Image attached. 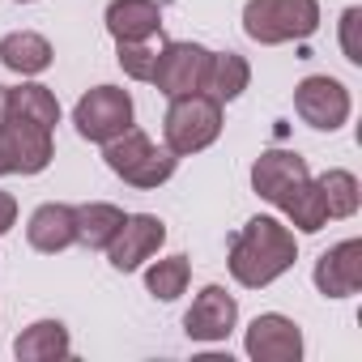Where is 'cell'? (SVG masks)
<instances>
[{
    "instance_id": "obj_28",
    "label": "cell",
    "mask_w": 362,
    "mask_h": 362,
    "mask_svg": "<svg viewBox=\"0 0 362 362\" xmlns=\"http://www.w3.org/2000/svg\"><path fill=\"white\" fill-rule=\"evenodd\" d=\"M9 119V86H0V124Z\"/></svg>"
},
{
    "instance_id": "obj_16",
    "label": "cell",
    "mask_w": 362,
    "mask_h": 362,
    "mask_svg": "<svg viewBox=\"0 0 362 362\" xmlns=\"http://www.w3.org/2000/svg\"><path fill=\"white\" fill-rule=\"evenodd\" d=\"M13 354L22 362H52V358H69L73 354V341H69V328L60 320H35L30 328L18 332Z\"/></svg>"
},
{
    "instance_id": "obj_25",
    "label": "cell",
    "mask_w": 362,
    "mask_h": 362,
    "mask_svg": "<svg viewBox=\"0 0 362 362\" xmlns=\"http://www.w3.org/2000/svg\"><path fill=\"white\" fill-rule=\"evenodd\" d=\"M358 26H362V9H358V5H349V9L341 13V52H345V60H349V64H362Z\"/></svg>"
},
{
    "instance_id": "obj_7",
    "label": "cell",
    "mask_w": 362,
    "mask_h": 362,
    "mask_svg": "<svg viewBox=\"0 0 362 362\" xmlns=\"http://www.w3.org/2000/svg\"><path fill=\"white\" fill-rule=\"evenodd\" d=\"M349 90L337 81V77H324V73H315V77H303L298 86H294V111H298V119L303 124H311L315 132H337L345 119H349Z\"/></svg>"
},
{
    "instance_id": "obj_26",
    "label": "cell",
    "mask_w": 362,
    "mask_h": 362,
    "mask_svg": "<svg viewBox=\"0 0 362 362\" xmlns=\"http://www.w3.org/2000/svg\"><path fill=\"white\" fill-rule=\"evenodd\" d=\"M13 222H18V201L13 192H0V235L13 230Z\"/></svg>"
},
{
    "instance_id": "obj_8",
    "label": "cell",
    "mask_w": 362,
    "mask_h": 362,
    "mask_svg": "<svg viewBox=\"0 0 362 362\" xmlns=\"http://www.w3.org/2000/svg\"><path fill=\"white\" fill-rule=\"evenodd\" d=\"M311 179L307 170V158H298L294 149H264L256 162H252V192L269 205H286L303 184Z\"/></svg>"
},
{
    "instance_id": "obj_6",
    "label": "cell",
    "mask_w": 362,
    "mask_h": 362,
    "mask_svg": "<svg viewBox=\"0 0 362 362\" xmlns=\"http://www.w3.org/2000/svg\"><path fill=\"white\" fill-rule=\"evenodd\" d=\"M214 52L201 43H162L158 47V64H153V86L166 98H184L205 90V73H209Z\"/></svg>"
},
{
    "instance_id": "obj_9",
    "label": "cell",
    "mask_w": 362,
    "mask_h": 362,
    "mask_svg": "<svg viewBox=\"0 0 362 362\" xmlns=\"http://www.w3.org/2000/svg\"><path fill=\"white\" fill-rule=\"evenodd\" d=\"M166 243V222L153 214H128L124 226L115 230V239L107 243V260L119 273H136L145 260L158 256V247Z\"/></svg>"
},
{
    "instance_id": "obj_20",
    "label": "cell",
    "mask_w": 362,
    "mask_h": 362,
    "mask_svg": "<svg viewBox=\"0 0 362 362\" xmlns=\"http://www.w3.org/2000/svg\"><path fill=\"white\" fill-rule=\"evenodd\" d=\"M9 119H26V124H39V128H56L60 124V103L47 86L39 81H26L18 90H9Z\"/></svg>"
},
{
    "instance_id": "obj_4",
    "label": "cell",
    "mask_w": 362,
    "mask_h": 362,
    "mask_svg": "<svg viewBox=\"0 0 362 362\" xmlns=\"http://www.w3.org/2000/svg\"><path fill=\"white\" fill-rule=\"evenodd\" d=\"M103 158H107V166L124 179V184L145 188V192L162 188L166 179L175 175V166H179V158L170 149H158L141 128H124L119 136H111L103 145Z\"/></svg>"
},
{
    "instance_id": "obj_3",
    "label": "cell",
    "mask_w": 362,
    "mask_h": 362,
    "mask_svg": "<svg viewBox=\"0 0 362 362\" xmlns=\"http://www.w3.org/2000/svg\"><path fill=\"white\" fill-rule=\"evenodd\" d=\"M162 136H166V149L175 158H188V153L209 149L222 136V103L209 98L205 90L184 94V98H170L166 119H162Z\"/></svg>"
},
{
    "instance_id": "obj_22",
    "label": "cell",
    "mask_w": 362,
    "mask_h": 362,
    "mask_svg": "<svg viewBox=\"0 0 362 362\" xmlns=\"http://www.w3.org/2000/svg\"><path fill=\"white\" fill-rule=\"evenodd\" d=\"M188 277H192L188 256H166V260H158V264L145 269V290H149L158 303H175L179 294L188 290Z\"/></svg>"
},
{
    "instance_id": "obj_1",
    "label": "cell",
    "mask_w": 362,
    "mask_h": 362,
    "mask_svg": "<svg viewBox=\"0 0 362 362\" xmlns=\"http://www.w3.org/2000/svg\"><path fill=\"white\" fill-rule=\"evenodd\" d=\"M298 260V243H294V230L281 226L277 218H252L235 239H230V277L247 290H260V286H273L281 273H290Z\"/></svg>"
},
{
    "instance_id": "obj_15",
    "label": "cell",
    "mask_w": 362,
    "mask_h": 362,
    "mask_svg": "<svg viewBox=\"0 0 362 362\" xmlns=\"http://www.w3.org/2000/svg\"><path fill=\"white\" fill-rule=\"evenodd\" d=\"M5 132H9V145H13V175H39L52 166V128H39V124H26V119H5Z\"/></svg>"
},
{
    "instance_id": "obj_23",
    "label": "cell",
    "mask_w": 362,
    "mask_h": 362,
    "mask_svg": "<svg viewBox=\"0 0 362 362\" xmlns=\"http://www.w3.org/2000/svg\"><path fill=\"white\" fill-rule=\"evenodd\" d=\"M281 214L290 218V226H298L303 235H315L328 226V214H324V197H320V184L315 179H307V184L281 205Z\"/></svg>"
},
{
    "instance_id": "obj_18",
    "label": "cell",
    "mask_w": 362,
    "mask_h": 362,
    "mask_svg": "<svg viewBox=\"0 0 362 362\" xmlns=\"http://www.w3.org/2000/svg\"><path fill=\"white\" fill-rule=\"evenodd\" d=\"M124 209L107 205V201H90V205H73V222H77V243L90 252H107V243L115 239V230L124 226Z\"/></svg>"
},
{
    "instance_id": "obj_10",
    "label": "cell",
    "mask_w": 362,
    "mask_h": 362,
    "mask_svg": "<svg viewBox=\"0 0 362 362\" xmlns=\"http://www.w3.org/2000/svg\"><path fill=\"white\" fill-rule=\"evenodd\" d=\"M243 349L256 362H298L303 358V332L290 315L264 311V315L252 320V328L243 337Z\"/></svg>"
},
{
    "instance_id": "obj_2",
    "label": "cell",
    "mask_w": 362,
    "mask_h": 362,
    "mask_svg": "<svg viewBox=\"0 0 362 362\" xmlns=\"http://www.w3.org/2000/svg\"><path fill=\"white\" fill-rule=\"evenodd\" d=\"M243 30L260 47L311 39L320 30V0H247Z\"/></svg>"
},
{
    "instance_id": "obj_29",
    "label": "cell",
    "mask_w": 362,
    "mask_h": 362,
    "mask_svg": "<svg viewBox=\"0 0 362 362\" xmlns=\"http://www.w3.org/2000/svg\"><path fill=\"white\" fill-rule=\"evenodd\" d=\"M18 5H30V0H18Z\"/></svg>"
},
{
    "instance_id": "obj_21",
    "label": "cell",
    "mask_w": 362,
    "mask_h": 362,
    "mask_svg": "<svg viewBox=\"0 0 362 362\" xmlns=\"http://www.w3.org/2000/svg\"><path fill=\"white\" fill-rule=\"evenodd\" d=\"M315 184H320V197H324V214L328 218H354L358 214V205H362V188H358V175L354 170H324L320 179H315Z\"/></svg>"
},
{
    "instance_id": "obj_17",
    "label": "cell",
    "mask_w": 362,
    "mask_h": 362,
    "mask_svg": "<svg viewBox=\"0 0 362 362\" xmlns=\"http://www.w3.org/2000/svg\"><path fill=\"white\" fill-rule=\"evenodd\" d=\"M52 56H56L52 43L35 30H13V35L0 39V64L18 77H35V73L52 69Z\"/></svg>"
},
{
    "instance_id": "obj_13",
    "label": "cell",
    "mask_w": 362,
    "mask_h": 362,
    "mask_svg": "<svg viewBox=\"0 0 362 362\" xmlns=\"http://www.w3.org/2000/svg\"><path fill=\"white\" fill-rule=\"evenodd\" d=\"M162 30V5L158 0H111L107 5V35L115 43H141Z\"/></svg>"
},
{
    "instance_id": "obj_14",
    "label": "cell",
    "mask_w": 362,
    "mask_h": 362,
    "mask_svg": "<svg viewBox=\"0 0 362 362\" xmlns=\"http://www.w3.org/2000/svg\"><path fill=\"white\" fill-rule=\"evenodd\" d=\"M26 239L35 252H64L77 243V222H73V205H60V201H47L30 214V226H26Z\"/></svg>"
},
{
    "instance_id": "obj_27",
    "label": "cell",
    "mask_w": 362,
    "mask_h": 362,
    "mask_svg": "<svg viewBox=\"0 0 362 362\" xmlns=\"http://www.w3.org/2000/svg\"><path fill=\"white\" fill-rule=\"evenodd\" d=\"M0 175H13V145H9L5 124H0Z\"/></svg>"
},
{
    "instance_id": "obj_24",
    "label": "cell",
    "mask_w": 362,
    "mask_h": 362,
    "mask_svg": "<svg viewBox=\"0 0 362 362\" xmlns=\"http://www.w3.org/2000/svg\"><path fill=\"white\" fill-rule=\"evenodd\" d=\"M119 52H115V60H119V69L132 77V81H149L153 77V64H158V47H153V39H141V43H115Z\"/></svg>"
},
{
    "instance_id": "obj_5",
    "label": "cell",
    "mask_w": 362,
    "mask_h": 362,
    "mask_svg": "<svg viewBox=\"0 0 362 362\" xmlns=\"http://www.w3.org/2000/svg\"><path fill=\"white\" fill-rule=\"evenodd\" d=\"M73 124L86 141L107 145L111 136H119L124 128H132V98L119 86H94L90 94L77 98L73 107Z\"/></svg>"
},
{
    "instance_id": "obj_11",
    "label": "cell",
    "mask_w": 362,
    "mask_h": 362,
    "mask_svg": "<svg viewBox=\"0 0 362 362\" xmlns=\"http://www.w3.org/2000/svg\"><path fill=\"white\" fill-rule=\"evenodd\" d=\"M235 324H239V303L222 286H205L184 315V332L192 341H226L235 332Z\"/></svg>"
},
{
    "instance_id": "obj_19",
    "label": "cell",
    "mask_w": 362,
    "mask_h": 362,
    "mask_svg": "<svg viewBox=\"0 0 362 362\" xmlns=\"http://www.w3.org/2000/svg\"><path fill=\"white\" fill-rule=\"evenodd\" d=\"M247 81H252V64L239 52H214L209 73H205V94L209 98H218L226 107V103H235L247 90Z\"/></svg>"
},
{
    "instance_id": "obj_12",
    "label": "cell",
    "mask_w": 362,
    "mask_h": 362,
    "mask_svg": "<svg viewBox=\"0 0 362 362\" xmlns=\"http://www.w3.org/2000/svg\"><path fill=\"white\" fill-rule=\"evenodd\" d=\"M315 290L324 298H349L362 290V239H345L315 260Z\"/></svg>"
}]
</instances>
